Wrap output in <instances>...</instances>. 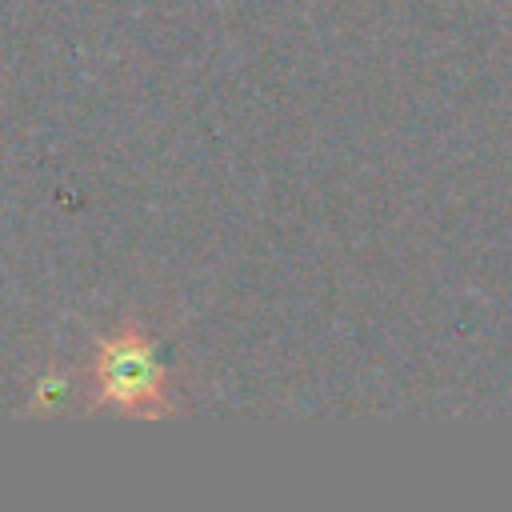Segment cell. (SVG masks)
Masks as SVG:
<instances>
[{
    "label": "cell",
    "mask_w": 512,
    "mask_h": 512,
    "mask_svg": "<svg viewBox=\"0 0 512 512\" xmlns=\"http://www.w3.org/2000/svg\"><path fill=\"white\" fill-rule=\"evenodd\" d=\"M84 404L112 408V412L140 416V420H160V416L176 412L172 392H168V372H164L144 324L124 320L96 340Z\"/></svg>",
    "instance_id": "1"
},
{
    "label": "cell",
    "mask_w": 512,
    "mask_h": 512,
    "mask_svg": "<svg viewBox=\"0 0 512 512\" xmlns=\"http://www.w3.org/2000/svg\"><path fill=\"white\" fill-rule=\"evenodd\" d=\"M64 396H68V376L64 372H48L32 388V408L36 412H56L64 404Z\"/></svg>",
    "instance_id": "2"
}]
</instances>
